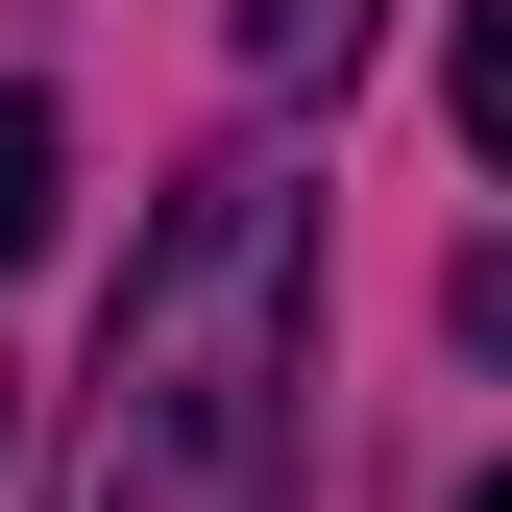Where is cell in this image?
Returning <instances> with one entry per match:
<instances>
[{
	"label": "cell",
	"mask_w": 512,
	"mask_h": 512,
	"mask_svg": "<svg viewBox=\"0 0 512 512\" xmlns=\"http://www.w3.org/2000/svg\"><path fill=\"white\" fill-rule=\"evenodd\" d=\"M464 512H512V464H488V488H464Z\"/></svg>",
	"instance_id": "8992f818"
},
{
	"label": "cell",
	"mask_w": 512,
	"mask_h": 512,
	"mask_svg": "<svg viewBox=\"0 0 512 512\" xmlns=\"http://www.w3.org/2000/svg\"><path fill=\"white\" fill-rule=\"evenodd\" d=\"M439 98H464V147L512 171V0H464V49H439Z\"/></svg>",
	"instance_id": "3957f363"
},
{
	"label": "cell",
	"mask_w": 512,
	"mask_h": 512,
	"mask_svg": "<svg viewBox=\"0 0 512 512\" xmlns=\"http://www.w3.org/2000/svg\"><path fill=\"white\" fill-rule=\"evenodd\" d=\"M220 25H244V74H269V98H342V49L391 25V0H220Z\"/></svg>",
	"instance_id": "7a4b0ae2"
},
{
	"label": "cell",
	"mask_w": 512,
	"mask_h": 512,
	"mask_svg": "<svg viewBox=\"0 0 512 512\" xmlns=\"http://www.w3.org/2000/svg\"><path fill=\"white\" fill-rule=\"evenodd\" d=\"M293 391H317V171L220 147L147 220V269L98 317L74 391V488L49 512H293Z\"/></svg>",
	"instance_id": "6da1fadb"
},
{
	"label": "cell",
	"mask_w": 512,
	"mask_h": 512,
	"mask_svg": "<svg viewBox=\"0 0 512 512\" xmlns=\"http://www.w3.org/2000/svg\"><path fill=\"white\" fill-rule=\"evenodd\" d=\"M439 317H464V342L512 366V244H464V293H439Z\"/></svg>",
	"instance_id": "5b68a950"
},
{
	"label": "cell",
	"mask_w": 512,
	"mask_h": 512,
	"mask_svg": "<svg viewBox=\"0 0 512 512\" xmlns=\"http://www.w3.org/2000/svg\"><path fill=\"white\" fill-rule=\"evenodd\" d=\"M49 244V98H0V269Z\"/></svg>",
	"instance_id": "277c9868"
}]
</instances>
